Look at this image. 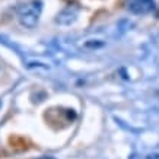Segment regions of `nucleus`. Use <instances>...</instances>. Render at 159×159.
I'll return each mask as SVG.
<instances>
[{
	"label": "nucleus",
	"instance_id": "1",
	"mask_svg": "<svg viewBox=\"0 0 159 159\" xmlns=\"http://www.w3.org/2000/svg\"><path fill=\"white\" fill-rule=\"evenodd\" d=\"M41 13H43V2L41 0L25 2L16 10V16H18L19 24L28 29H34L38 25Z\"/></svg>",
	"mask_w": 159,
	"mask_h": 159
},
{
	"label": "nucleus",
	"instance_id": "2",
	"mask_svg": "<svg viewBox=\"0 0 159 159\" xmlns=\"http://www.w3.org/2000/svg\"><path fill=\"white\" fill-rule=\"evenodd\" d=\"M125 9L133 15L143 16L155 9V0H125Z\"/></svg>",
	"mask_w": 159,
	"mask_h": 159
},
{
	"label": "nucleus",
	"instance_id": "3",
	"mask_svg": "<svg viewBox=\"0 0 159 159\" xmlns=\"http://www.w3.org/2000/svg\"><path fill=\"white\" fill-rule=\"evenodd\" d=\"M79 16V7L77 6H67L66 9H63L56 18V22L58 25H72L76 22Z\"/></svg>",
	"mask_w": 159,
	"mask_h": 159
},
{
	"label": "nucleus",
	"instance_id": "4",
	"mask_svg": "<svg viewBox=\"0 0 159 159\" xmlns=\"http://www.w3.org/2000/svg\"><path fill=\"white\" fill-rule=\"evenodd\" d=\"M37 159H56V158H51V156H41V158H37Z\"/></svg>",
	"mask_w": 159,
	"mask_h": 159
}]
</instances>
